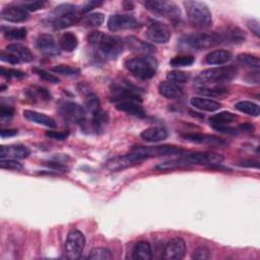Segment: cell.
Wrapping results in <instances>:
<instances>
[{
  "mask_svg": "<svg viewBox=\"0 0 260 260\" xmlns=\"http://www.w3.org/2000/svg\"><path fill=\"white\" fill-rule=\"evenodd\" d=\"M196 92L200 95L208 98H223L229 94V88L222 84L200 85L197 87Z\"/></svg>",
  "mask_w": 260,
  "mask_h": 260,
  "instance_id": "cell-25",
  "label": "cell"
},
{
  "mask_svg": "<svg viewBox=\"0 0 260 260\" xmlns=\"http://www.w3.org/2000/svg\"><path fill=\"white\" fill-rule=\"evenodd\" d=\"M130 151L137 152L143 155L145 158L152 157V156H164V155H176L181 154L183 149L176 145L164 144V145H152V146H142V145H135L131 148Z\"/></svg>",
  "mask_w": 260,
  "mask_h": 260,
  "instance_id": "cell-8",
  "label": "cell"
},
{
  "mask_svg": "<svg viewBox=\"0 0 260 260\" xmlns=\"http://www.w3.org/2000/svg\"><path fill=\"white\" fill-rule=\"evenodd\" d=\"M158 92L167 99H178L183 95V88L180 84L165 80L158 84Z\"/></svg>",
  "mask_w": 260,
  "mask_h": 260,
  "instance_id": "cell-24",
  "label": "cell"
},
{
  "mask_svg": "<svg viewBox=\"0 0 260 260\" xmlns=\"http://www.w3.org/2000/svg\"><path fill=\"white\" fill-rule=\"evenodd\" d=\"M189 21L197 28H207L212 23V15L208 6L201 1L187 0L183 2Z\"/></svg>",
  "mask_w": 260,
  "mask_h": 260,
  "instance_id": "cell-5",
  "label": "cell"
},
{
  "mask_svg": "<svg viewBox=\"0 0 260 260\" xmlns=\"http://www.w3.org/2000/svg\"><path fill=\"white\" fill-rule=\"evenodd\" d=\"M182 137L189 142L197 143V144H205L210 146H224L226 145V141L222 138L205 133H186L182 135Z\"/></svg>",
  "mask_w": 260,
  "mask_h": 260,
  "instance_id": "cell-17",
  "label": "cell"
},
{
  "mask_svg": "<svg viewBox=\"0 0 260 260\" xmlns=\"http://www.w3.org/2000/svg\"><path fill=\"white\" fill-rule=\"evenodd\" d=\"M23 117L30 121V122H34V123H37L39 125H43L45 127H48V128H56L57 124H56V121L43 114V113H40V112H37V111H32V110H24L23 111Z\"/></svg>",
  "mask_w": 260,
  "mask_h": 260,
  "instance_id": "cell-23",
  "label": "cell"
},
{
  "mask_svg": "<svg viewBox=\"0 0 260 260\" xmlns=\"http://www.w3.org/2000/svg\"><path fill=\"white\" fill-rule=\"evenodd\" d=\"M112 258H113V255L111 251L105 247L93 248L88 255V259H94V260H110Z\"/></svg>",
  "mask_w": 260,
  "mask_h": 260,
  "instance_id": "cell-39",
  "label": "cell"
},
{
  "mask_svg": "<svg viewBox=\"0 0 260 260\" xmlns=\"http://www.w3.org/2000/svg\"><path fill=\"white\" fill-rule=\"evenodd\" d=\"M0 59L2 62H6V63H9V64H18L20 62V60L12 53L10 52H1V55H0Z\"/></svg>",
  "mask_w": 260,
  "mask_h": 260,
  "instance_id": "cell-51",
  "label": "cell"
},
{
  "mask_svg": "<svg viewBox=\"0 0 260 260\" xmlns=\"http://www.w3.org/2000/svg\"><path fill=\"white\" fill-rule=\"evenodd\" d=\"M132 258L134 260H150L152 258V250L150 244L145 241L136 243L132 250Z\"/></svg>",
  "mask_w": 260,
  "mask_h": 260,
  "instance_id": "cell-30",
  "label": "cell"
},
{
  "mask_svg": "<svg viewBox=\"0 0 260 260\" xmlns=\"http://www.w3.org/2000/svg\"><path fill=\"white\" fill-rule=\"evenodd\" d=\"M111 101L116 104L122 102L141 103L142 98L139 89L127 80L113 82L111 85Z\"/></svg>",
  "mask_w": 260,
  "mask_h": 260,
  "instance_id": "cell-6",
  "label": "cell"
},
{
  "mask_svg": "<svg viewBox=\"0 0 260 260\" xmlns=\"http://www.w3.org/2000/svg\"><path fill=\"white\" fill-rule=\"evenodd\" d=\"M190 105L194 107L195 109H198L200 111H205V112H214L217 111L221 105L220 103L211 100V99H206L202 96H193L190 99Z\"/></svg>",
  "mask_w": 260,
  "mask_h": 260,
  "instance_id": "cell-26",
  "label": "cell"
},
{
  "mask_svg": "<svg viewBox=\"0 0 260 260\" xmlns=\"http://www.w3.org/2000/svg\"><path fill=\"white\" fill-rule=\"evenodd\" d=\"M186 253L185 241L181 238H173L170 240L164 250L162 258L167 260H180L183 259Z\"/></svg>",
  "mask_w": 260,
  "mask_h": 260,
  "instance_id": "cell-15",
  "label": "cell"
},
{
  "mask_svg": "<svg viewBox=\"0 0 260 260\" xmlns=\"http://www.w3.org/2000/svg\"><path fill=\"white\" fill-rule=\"evenodd\" d=\"M104 21H105V16L102 12H93L86 15L83 18L82 23L86 27H99L103 24Z\"/></svg>",
  "mask_w": 260,
  "mask_h": 260,
  "instance_id": "cell-36",
  "label": "cell"
},
{
  "mask_svg": "<svg viewBox=\"0 0 260 260\" xmlns=\"http://www.w3.org/2000/svg\"><path fill=\"white\" fill-rule=\"evenodd\" d=\"M254 127L253 125H250V124H241L239 126V130L241 131H253Z\"/></svg>",
  "mask_w": 260,
  "mask_h": 260,
  "instance_id": "cell-58",
  "label": "cell"
},
{
  "mask_svg": "<svg viewBox=\"0 0 260 260\" xmlns=\"http://www.w3.org/2000/svg\"><path fill=\"white\" fill-rule=\"evenodd\" d=\"M102 4H103V1H94V0L87 1V2H85V3L81 6L80 10H81L82 14H84V13H86V12L92 10L93 8H95V7L100 6V5H102Z\"/></svg>",
  "mask_w": 260,
  "mask_h": 260,
  "instance_id": "cell-52",
  "label": "cell"
},
{
  "mask_svg": "<svg viewBox=\"0 0 260 260\" xmlns=\"http://www.w3.org/2000/svg\"><path fill=\"white\" fill-rule=\"evenodd\" d=\"M36 91H37V93L41 96V99L46 100V101L51 100V94H50V92H49L46 88H44V87H38Z\"/></svg>",
  "mask_w": 260,
  "mask_h": 260,
  "instance_id": "cell-57",
  "label": "cell"
},
{
  "mask_svg": "<svg viewBox=\"0 0 260 260\" xmlns=\"http://www.w3.org/2000/svg\"><path fill=\"white\" fill-rule=\"evenodd\" d=\"M82 12L80 9H75L73 11H70L68 13H65L61 16L55 17V18H50V23L53 26V29L59 30L63 29L65 27L71 26L77 22H79L82 18Z\"/></svg>",
  "mask_w": 260,
  "mask_h": 260,
  "instance_id": "cell-16",
  "label": "cell"
},
{
  "mask_svg": "<svg viewBox=\"0 0 260 260\" xmlns=\"http://www.w3.org/2000/svg\"><path fill=\"white\" fill-rule=\"evenodd\" d=\"M144 159L146 158L143 155L134 151H130L129 153L112 157L107 161L106 168L111 172H119L127 168L133 167L137 164H140Z\"/></svg>",
  "mask_w": 260,
  "mask_h": 260,
  "instance_id": "cell-10",
  "label": "cell"
},
{
  "mask_svg": "<svg viewBox=\"0 0 260 260\" xmlns=\"http://www.w3.org/2000/svg\"><path fill=\"white\" fill-rule=\"evenodd\" d=\"M59 46L65 52H73L78 46V39L73 32L65 31L59 39Z\"/></svg>",
  "mask_w": 260,
  "mask_h": 260,
  "instance_id": "cell-33",
  "label": "cell"
},
{
  "mask_svg": "<svg viewBox=\"0 0 260 260\" xmlns=\"http://www.w3.org/2000/svg\"><path fill=\"white\" fill-rule=\"evenodd\" d=\"M37 47L46 56H57L60 54L61 50L54 37L49 34H42L38 37Z\"/></svg>",
  "mask_w": 260,
  "mask_h": 260,
  "instance_id": "cell-19",
  "label": "cell"
},
{
  "mask_svg": "<svg viewBox=\"0 0 260 260\" xmlns=\"http://www.w3.org/2000/svg\"><path fill=\"white\" fill-rule=\"evenodd\" d=\"M235 109L247 114L249 116H253V117H258L260 114V108L258 106V104L250 102V101H241L239 103H237L235 105Z\"/></svg>",
  "mask_w": 260,
  "mask_h": 260,
  "instance_id": "cell-34",
  "label": "cell"
},
{
  "mask_svg": "<svg viewBox=\"0 0 260 260\" xmlns=\"http://www.w3.org/2000/svg\"><path fill=\"white\" fill-rule=\"evenodd\" d=\"M126 69L136 78L147 80L155 75L157 69V61L149 55L137 56L128 59L125 62Z\"/></svg>",
  "mask_w": 260,
  "mask_h": 260,
  "instance_id": "cell-4",
  "label": "cell"
},
{
  "mask_svg": "<svg viewBox=\"0 0 260 260\" xmlns=\"http://www.w3.org/2000/svg\"><path fill=\"white\" fill-rule=\"evenodd\" d=\"M238 61L239 63H241L242 65L246 66V67H250V68H255V69H259L260 67V61L259 58L250 54H246V53H242L238 55Z\"/></svg>",
  "mask_w": 260,
  "mask_h": 260,
  "instance_id": "cell-38",
  "label": "cell"
},
{
  "mask_svg": "<svg viewBox=\"0 0 260 260\" xmlns=\"http://www.w3.org/2000/svg\"><path fill=\"white\" fill-rule=\"evenodd\" d=\"M195 58L192 55H180L174 57L170 61V65L173 67H186L194 63Z\"/></svg>",
  "mask_w": 260,
  "mask_h": 260,
  "instance_id": "cell-41",
  "label": "cell"
},
{
  "mask_svg": "<svg viewBox=\"0 0 260 260\" xmlns=\"http://www.w3.org/2000/svg\"><path fill=\"white\" fill-rule=\"evenodd\" d=\"M117 110L121 112H125L131 116L137 117V118H145L146 113L140 103L137 102H122L116 104Z\"/></svg>",
  "mask_w": 260,
  "mask_h": 260,
  "instance_id": "cell-28",
  "label": "cell"
},
{
  "mask_svg": "<svg viewBox=\"0 0 260 260\" xmlns=\"http://www.w3.org/2000/svg\"><path fill=\"white\" fill-rule=\"evenodd\" d=\"M30 154V150L22 144L15 145H1L0 157L1 158H14L22 159L26 158Z\"/></svg>",
  "mask_w": 260,
  "mask_h": 260,
  "instance_id": "cell-21",
  "label": "cell"
},
{
  "mask_svg": "<svg viewBox=\"0 0 260 260\" xmlns=\"http://www.w3.org/2000/svg\"><path fill=\"white\" fill-rule=\"evenodd\" d=\"M91 125L93 130L98 131L103 129V127L109 122V115L106 111H104L102 108L95 111L94 113L91 114Z\"/></svg>",
  "mask_w": 260,
  "mask_h": 260,
  "instance_id": "cell-35",
  "label": "cell"
},
{
  "mask_svg": "<svg viewBox=\"0 0 260 260\" xmlns=\"http://www.w3.org/2000/svg\"><path fill=\"white\" fill-rule=\"evenodd\" d=\"M189 78H190V73L185 72V71H180V70L170 71L167 74V79L172 82H175L177 84L185 83L189 80Z\"/></svg>",
  "mask_w": 260,
  "mask_h": 260,
  "instance_id": "cell-40",
  "label": "cell"
},
{
  "mask_svg": "<svg viewBox=\"0 0 260 260\" xmlns=\"http://www.w3.org/2000/svg\"><path fill=\"white\" fill-rule=\"evenodd\" d=\"M237 116L231 112L223 111L217 114H214L209 118V123L212 128L220 127V126H228L236 120Z\"/></svg>",
  "mask_w": 260,
  "mask_h": 260,
  "instance_id": "cell-32",
  "label": "cell"
},
{
  "mask_svg": "<svg viewBox=\"0 0 260 260\" xmlns=\"http://www.w3.org/2000/svg\"><path fill=\"white\" fill-rule=\"evenodd\" d=\"M211 257L210 250L205 246H200L197 249L194 250L192 259H198V260H206Z\"/></svg>",
  "mask_w": 260,
  "mask_h": 260,
  "instance_id": "cell-47",
  "label": "cell"
},
{
  "mask_svg": "<svg viewBox=\"0 0 260 260\" xmlns=\"http://www.w3.org/2000/svg\"><path fill=\"white\" fill-rule=\"evenodd\" d=\"M18 133V131L16 129H1L0 131V135L2 138H7V137H11L14 136Z\"/></svg>",
  "mask_w": 260,
  "mask_h": 260,
  "instance_id": "cell-55",
  "label": "cell"
},
{
  "mask_svg": "<svg viewBox=\"0 0 260 260\" xmlns=\"http://www.w3.org/2000/svg\"><path fill=\"white\" fill-rule=\"evenodd\" d=\"M239 166L245 167V168H255V169H258V168H259L258 161H257V160H253V159H247V160L241 161V162L239 164Z\"/></svg>",
  "mask_w": 260,
  "mask_h": 260,
  "instance_id": "cell-56",
  "label": "cell"
},
{
  "mask_svg": "<svg viewBox=\"0 0 260 260\" xmlns=\"http://www.w3.org/2000/svg\"><path fill=\"white\" fill-rule=\"evenodd\" d=\"M34 71L36 72L37 75H39L43 80L45 81H48V82H51V83H59L60 80L57 76L53 75L52 73H49L48 71L44 70V69H40V68H34Z\"/></svg>",
  "mask_w": 260,
  "mask_h": 260,
  "instance_id": "cell-46",
  "label": "cell"
},
{
  "mask_svg": "<svg viewBox=\"0 0 260 260\" xmlns=\"http://www.w3.org/2000/svg\"><path fill=\"white\" fill-rule=\"evenodd\" d=\"M45 135L51 139L56 140H64L68 137L69 132L68 131H55V130H48L46 131Z\"/></svg>",
  "mask_w": 260,
  "mask_h": 260,
  "instance_id": "cell-50",
  "label": "cell"
},
{
  "mask_svg": "<svg viewBox=\"0 0 260 260\" xmlns=\"http://www.w3.org/2000/svg\"><path fill=\"white\" fill-rule=\"evenodd\" d=\"M0 167L1 169L13 171H20L22 169V165L14 158H1Z\"/></svg>",
  "mask_w": 260,
  "mask_h": 260,
  "instance_id": "cell-45",
  "label": "cell"
},
{
  "mask_svg": "<svg viewBox=\"0 0 260 260\" xmlns=\"http://www.w3.org/2000/svg\"><path fill=\"white\" fill-rule=\"evenodd\" d=\"M189 165H201V166H209L215 167L219 166L223 161V157L221 154L212 152V151H196L189 153L182 157Z\"/></svg>",
  "mask_w": 260,
  "mask_h": 260,
  "instance_id": "cell-11",
  "label": "cell"
},
{
  "mask_svg": "<svg viewBox=\"0 0 260 260\" xmlns=\"http://www.w3.org/2000/svg\"><path fill=\"white\" fill-rule=\"evenodd\" d=\"M13 114H14V110L12 108L7 107L5 105H2L0 107V116H1L2 119H4V118H8L9 119V118H11L13 116Z\"/></svg>",
  "mask_w": 260,
  "mask_h": 260,
  "instance_id": "cell-54",
  "label": "cell"
},
{
  "mask_svg": "<svg viewBox=\"0 0 260 260\" xmlns=\"http://www.w3.org/2000/svg\"><path fill=\"white\" fill-rule=\"evenodd\" d=\"M51 70L55 73H59L62 75H76L78 73H80V70L78 68L75 67H71L69 65H65V64H60V65H56L54 67L51 68Z\"/></svg>",
  "mask_w": 260,
  "mask_h": 260,
  "instance_id": "cell-44",
  "label": "cell"
},
{
  "mask_svg": "<svg viewBox=\"0 0 260 260\" xmlns=\"http://www.w3.org/2000/svg\"><path fill=\"white\" fill-rule=\"evenodd\" d=\"M0 74L6 78H11V77H16V78H21L25 76V73L17 70V69H8V68H4L1 67L0 69Z\"/></svg>",
  "mask_w": 260,
  "mask_h": 260,
  "instance_id": "cell-48",
  "label": "cell"
},
{
  "mask_svg": "<svg viewBox=\"0 0 260 260\" xmlns=\"http://www.w3.org/2000/svg\"><path fill=\"white\" fill-rule=\"evenodd\" d=\"M124 45L131 51H134L137 53H142L145 55H149V54H152L155 52V48L152 45H150L144 41H141L133 36L127 37L124 41Z\"/></svg>",
  "mask_w": 260,
  "mask_h": 260,
  "instance_id": "cell-22",
  "label": "cell"
},
{
  "mask_svg": "<svg viewBox=\"0 0 260 260\" xmlns=\"http://www.w3.org/2000/svg\"><path fill=\"white\" fill-rule=\"evenodd\" d=\"M88 43L98 52L100 57L105 59H116L125 47L124 41L112 35H106L101 31H92L88 35Z\"/></svg>",
  "mask_w": 260,
  "mask_h": 260,
  "instance_id": "cell-1",
  "label": "cell"
},
{
  "mask_svg": "<svg viewBox=\"0 0 260 260\" xmlns=\"http://www.w3.org/2000/svg\"><path fill=\"white\" fill-rule=\"evenodd\" d=\"M187 166H189V164L181 157L179 159H172V160H166L164 162H160L155 167V170H157V171H170V170H175V169L182 168V167H187Z\"/></svg>",
  "mask_w": 260,
  "mask_h": 260,
  "instance_id": "cell-37",
  "label": "cell"
},
{
  "mask_svg": "<svg viewBox=\"0 0 260 260\" xmlns=\"http://www.w3.org/2000/svg\"><path fill=\"white\" fill-rule=\"evenodd\" d=\"M1 18L10 22H23L28 18V12L22 6H7L1 10Z\"/></svg>",
  "mask_w": 260,
  "mask_h": 260,
  "instance_id": "cell-20",
  "label": "cell"
},
{
  "mask_svg": "<svg viewBox=\"0 0 260 260\" xmlns=\"http://www.w3.org/2000/svg\"><path fill=\"white\" fill-rule=\"evenodd\" d=\"M216 45H220L217 31L186 35L178 42L179 49L183 51H199Z\"/></svg>",
  "mask_w": 260,
  "mask_h": 260,
  "instance_id": "cell-3",
  "label": "cell"
},
{
  "mask_svg": "<svg viewBox=\"0 0 260 260\" xmlns=\"http://www.w3.org/2000/svg\"><path fill=\"white\" fill-rule=\"evenodd\" d=\"M84 108L87 112H89L90 114L94 113L95 111H98L99 109H101V102L100 99L94 94V93H88L85 98L84 101Z\"/></svg>",
  "mask_w": 260,
  "mask_h": 260,
  "instance_id": "cell-43",
  "label": "cell"
},
{
  "mask_svg": "<svg viewBox=\"0 0 260 260\" xmlns=\"http://www.w3.org/2000/svg\"><path fill=\"white\" fill-rule=\"evenodd\" d=\"M145 8L151 11L154 14L170 18V19H179L180 18V9L179 6L173 1L167 0H148L143 2Z\"/></svg>",
  "mask_w": 260,
  "mask_h": 260,
  "instance_id": "cell-7",
  "label": "cell"
},
{
  "mask_svg": "<svg viewBox=\"0 0 260 260\" xmlns=\"http://www.w3.org/2000/svg\"><path fill=\"white\" fill-rule=\"evenodd\" d=\"M140 25L138 20L127 14H113L108 19V28L111 31H118L123 29H132Z\"/></svg>",
  "mask_w": 260,
  "mask_h": 260,
  "instance_id": "cell-14",
  "label": "cell"
},
{
  "mask_svg": "<svg viewBox=\"0 0 260 260\" xmlns=\"http://www.w3.org/2000/svg\"><path fill=\"white\" fill-rule=\"evenodd\" d=\"M146 38L155 44H166L171 38V31L167 24L158 20H151L145 30Z\"/></svg>",
  "mask_w": 260,
  "mask_h": 260,
  "instance_id": "cell-13",
  "label": "cell"
},
{
  "mask_svg": "<svg viewBox=\"0 0 260 260\" xmlns=\"http://www.w3.org/2000/svg\"><path fill=\"white\" fill-rule=\"evenodd\" d=\"M238 73L235 66H219L214 68H208L201 71L194 79L196 84L200 85H214L222 84L233 80Z\"/></svg>",
  "mask_w": 260,
  "mask_h": 260,
  "instance_id": "cell-2",
  "label": "cell"
},
{
  "mask_svg": "<svg viewBox=\"0 0 260 260\" xmlns=\"http://www.w3.org/2000/svg\"><path fill=\"white\" fill-rule=\"evenodd\" d=\"M217 34L220 45H238L245 42V35L238 26H226Z\"/></svg>",
  "mask_w": 260,
  "mask_h": 260,
  "instance_id": "cell-18",
  "label": "cell"
},
{
  "mask_svg": "<svg viewBox=\"0 0 260 260\" xmlns=\"http://www.w3.org/2000/svg\"><path fill=\"white\" fill-rule=\"evenodd\" d=\"M4 36L7 40L11 41H21L26 37V28L25 27H13L9 28L4 32Z\"/></svg>",
  "mask_w": 260,
  "mask_h": 260,
  "instance_id": "cell-42",
  "label": "cell"
},
{
  "mask_svg": "<svg viewBox=\"0 0 260 260\" xmlns=\"http://www.w3.org/2000/svg\"><path fill=\"white\" fill-rule=\"evenodd\" d=\"M59 112L64 119L76 124L84 123L87 114L84 107L73 102L62 103L59 106Z\"/></svg>",
  "mask_w": 260,
  "mask_h": 260,
  "instance_id": "cell-12",
  "label": "cell"
},
{
  "mask_svg": "<svg viewBox=\"0 0 260 260\" xmlns=\"http://www.w3.org/2000/svg\"><path fill=\"white\" fill-rule=\"evenodd\" d=\"M6 50H7V52L14 54L20 61L31 62L34 60V56L31 54V52L29 51V49L21 44H18V43L9 44L6 47Z\"/></svg>",
  "mask_w": 260,
  "mask_h": 260,
  "instance_id": "cell-31",
  "label": "cell"
},
{
  "mask_svg": "<svg viewBox=\"0 0 260 260\" xmlns=\"http://www.w3.org/2000/svg\"><path fill=\"white\" fill-rule=\"evenodd\" d=\"M232 58V54L228 50H213L205 56V62L211 65H222L229 62Z\"/></svg>",
  "mask_w": 260,
  "mask_h": 260,
  "instance_id": "cell-29",
  "label": "cell"
},
{
  "mask_svg": "<svg viewBox=\"0 0 260 260\" xmlns=\"http://www.w3.org/2000/svg\"><path fill=\"white\" fill-rule=\"evenodd\" d=\"M46 4H47L46 1L37 0V1H26V2H23V3L21 4V6H22L24 9H26V10L36 11V10L42 9Z\"/></svg>",
  "mask_w": 260,
  "mask_h": 260,
  "instance_id": "cell-49",
  "label": "cell"
},
{
  "mask_svg": "<svg viewBox=\"0 0 260 260\" xmlns=\"http://www.w3.org/2000/svg\"><path fill=\"white\" fill-rule=\"evenodd\" d=\"M140 137L146 142H159L168 137V131L162 127H150L143 130Z\"/></svg>",
  "mask_w": 260,
  "mask_h": 260,
  "instance_id": "cell-27",
  "label": "cell"
},
{
  "mask_svg": "<svg viewBox=\"0 0 260 260\" xmlns=\"http://www.w3.org/2000/svg\"><path fill=\"white\" fill-rule=\"evenodd\" d=\"M85 246V238L83 234L78 230H72L67 235L65 242L66 257L70 260L80 258Z\"/></svg>",
  "mask_w": 260,
  "mask_h": 260,
  "instance_id": "cell-9",
  "label": "cell"
},
{
  "mask_svg": "<svg viewBox=\"0 0 260 260\" xmlns=\"http://www.w3.org/2000/svg\"><path fill=\"white\" fill-rule=\"evenodd\" d=\"M247 25L249 27V29L256 36V37H259L260 36V29H259V21L256 20V19H250L248 22H247Z\"/></svg>",
  "mask_w": 260,
  "mask_h": 260,
  "instance_id": "cell-53",
  "label": "cell"
}]
</instances>
